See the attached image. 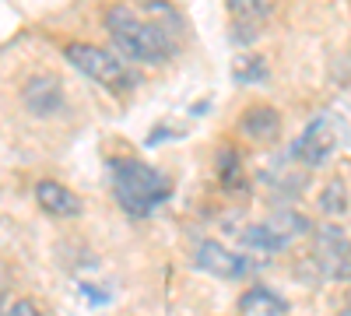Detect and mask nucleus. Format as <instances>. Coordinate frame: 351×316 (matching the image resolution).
Returning <instances> with one entry per match:
<instances>
[{
  "instance_id": "nucleus-1",
  "label": "nucleus",
  "mask_w": 351,
  "mask_h": 316,
  "mask_svg": "<svg viewBox=\"0 0 351 316\" xmlns=\"http://www.w3.org/2000/svg\"><path fill=\"white\" fill-rule=\"evenodd\" d=\"M144 11L152 14V21H144L127 4L109 8L106 11V32L127 60L158 67L180 53V14L169 4H148Z\"/></svg>"
},
{
  "instance_id": "nucleus-2",
  "label": "nucleus",
  "mask_w": 351,
  "mask_h": 316,
  "mask_svg": "<svg viewBox=\"0 0 351 316\" xmlns=\"http://www.w3.org/2000/svg\"><path fill=\"white\" fill-rule=\"evenodd\" d=\"M112 190L120 208L134 218H148L162 200H169V180L155 165H144L137 158L112 162Z\"/></svg>"
},
{
  "instance_id": "nucleus-3",
  "label": "nucleus",
  "mask_w": 351,
  "mask_h": 316,
  "mask_svg": "<svg viewBox=\"0 0 351 316\" xmlns=\"http://www.w3.org/2000/svg\"><path fill=\"white\" fill-rule=\"evenodd\" d=\"M64 60H67L77 74H84L88 81H99L102 88L123 92L127 84H130L123 60H116V56H112L109 49H102V46H92V42H71V46H64Z\"/></svg>"
},
{
  "instance_id": "nucleus-4",
  "label": "nucleus",
  "mask_w": 351,
  "mask_h": 316,
  "mask_svg": "<svg viewBox=\"0 0 351 316\" xmlns=\"http://www.w3.org/2000/svg\"><path fill=\"white\" fill-rule=\"evenodd\" d=\"M313 260L327 281H348L351 278V236L341 225H319L313 232Z\"/></svg>"
},
{
  "instance_id": "nucleus-5",
  "label": "nucleus",
  "mask_w": 351,
  "mask_h": 316,
  "mask_svg": "<svg viewBox=\"0 0 351 316\" xmlns=\"http://www.w3.org/2000/svg\"><path fill=\"white\" fill-rule=\"evenodd\" d=\"M334 148H337V130H334V123H330L327 117H316V120L306 123V130H302L295 141H291L288 155H291V162H299V165H306V169H319V165L330 162Z\"/></svg>"
},
{
  "instance_id": "nucleus-6",
  "label": "nucleus",
  "mask_w": 351,
  "mask_h": 316,
  "mask_svg": "<svg viewBox=\"0 0 351 316\" xmlns=\"http://www.w3.org/2000/svg\"><path fill=\"white\" fill-rule=\"evenodd\" d=\"M193 260L204 274H215V278H225V281H236V278H246L250 274V260L239 253H232L228 246L215 243V239H204L197 243V253Z\"/></svg>"
},
{
  "instance_id": "nucleus-7",
  "label": "nucleus",
  "mask_w": 351,
  "mask_h": 316,
  "mask_svg": "<svg viewBox=\"0 0 351 316\" xmlns=\"http://www.w3.org/2000/svg\"><path fill=\"white\" fill-rule=\"evenodd\" d=\"M21 102L32 117H56V112L64 109V88L53 74H36V77L25 81Z\"/></svg>"
},
{
  "instance_id": "nucleus-8",
  "label": "nucleus",
  "mask_w": 351,
  "mask_h": 316,
  "mask_svg": "<svg viewBox=\"0 0 351 316\" xmlns=\"http://www.w3.org/2000/svg\"><path fill=\"white\" fill-rule=\"evenodd\" d=\"M36 200H39V208L46 215H53V218H77L84 211L81 197L71 186L56 183V180H39L36 183Z\"/></svg>"
},
{
  "instance_id": "nucleus-9",
  "label": "nucleus",
  "mask_w": 351,
  "mask_h": 316,
  "mask_svg": "<svg viewBox=\"0 0 351 316\" xmlns=\"http://www.w3.org/2000/svg\"><path fill=\"white\" fill-rule=\"evenodd\" d=\"M239 134L253 145H271L281 134V112L274 106H250L239 117Z\"/></svg>"
},
{
  "instance_id": "nucleus-10",
  "label": "nucleus",
  "mask_w": 351,
  "mask_h": 316,
  "mask_svg": "<svg viewBox=\"0 0 351 316\" xmlns=\"http://www.w3.org/2000/svg\"><path fill=\"white\" fill-rule=\"evenodd\" d=\"M239 316H288V306L271 289H246L239 295Z\"/></svg>"
},
{
  "instance_id": "nucleus-11",
  "label": "nucleus",
  "mask_w": 351,
  "mask_h": 316,
  "mask_svg": "<svg viewBox=\"0 0 351 316\" xmlns=\"http://www.w3.org/2000/svg\"><path fill=\"white\" fill-rule=\"evenodd\" d=\"M267 225L274 228V232L291 246V243H299L302 236H309V232H316V228L309 225V218L306 215H299V211H274L271 218H267Z\"/></svg>"
},
{
  "instance_id": "nucleus-12",
  "label": "nucleus",
  "mask_w": 351,
  "mask_h": 316,
  "mask_svg": "<svg viewBox=\"0 0 351 316\" xmlns=\"http://www.w3.org/2000/svg\"><path fill=\"white\" fill-rule=\"evenodd\" d=\"M239 243H246V246H250V250H256V253H281V250H288V243L274 232V228H271L267 221L246 225L243 232H239Z\"/></svg>"
},
{
  "instance_id": "nucleus-13",
  "label": "nucleus",
  "mask_w": 351,
  "mask_h": 316,
  "mask_svg": "<svg viewBox=\"0 0 351 316\" xmlns=\"http://www.w3.org/2000/svg\"><path fill=\"white\" fill-rule=\"evenodd\" d=\"M232 71H236V81L239 84H260V81H267V60L256 56V53H236Z\"/></svg>"
},
{
  "instance_id": "nucleus-14",
  "label": "nucleus",
  "mask_w": 351,
  "mask_h": 316,
  "mask_svg": "<svg viewBox=\"0 0 351 316\" xmlns=\"http://www.w3.org/2000/svg\"><path fill=\"white\" fill-rule=\"evenodd\" d=\"M319 211H324V215H334V218L348 211V190H344L341 180H330L324 190H319Z\"/></svg>"
},
{
  "instance_id": "nucleus-15",
  "label": "nucleus",
  "mask_w": 351,
  "mask_h": 316,
  "mask_svg": "<svg viewBox=\"0 0 351 316\" xmlns=\"http://www.w3.org/2000/svg\"><path fill=\"white\" fill-rule=\"evenodd\" d=\"M225 8H228V14L236 18V21H260L263 14L271 11V0H225Z\"/></svg>"
},
{
  "instance_id": "nucleus-16",
  "label": "nucleus",
  "mask_w": 351,
  "mask_h": 316,
  "mask_svg": "<svg viewBox=\"0 0 351 316\" xmlns=\"http://www.w3.org/2000/svg\"><path fill=\"white\" fill-rule=\"evenodd\" d=\"M218 176L225 180L228 190H236V183H239V158L232 155V148H221V155H218Z\"/></svg>"
},
{
  "instance_id": "nucleus-17",
  "label": "nucleus",
  "mask_w": 351,
  "mask_h": 316,
  "mask_svg": "<svg viewBox=\"0 0 351 316\" xmlns=\"http://www.w3.org/2000/svg\"><path fill=\"white\" fill-rule=\"evenodd\" d=\"M4 316H39V306H36L32 299H14V302L4 309Z\"/></svg>"
}]
</instances>
